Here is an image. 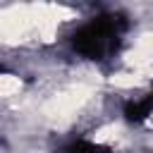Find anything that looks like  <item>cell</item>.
<instances>
[{
	"instance_id": "obj_1",
	"label": "cell",
	"mask_w": 153,
	"mask_h": 153,
	"mask_svg": "<svg viewBox=\"0 0 153 153\" xmlns=\"http://www.w3.org/2000/svg\"><path fill=\"white\" fill-rule=\"evenodd\" d=\"M127 19L122 14H100L86 22L72 36V48L86 60H108L122 45Z\"/></svg>"
},
{
	"instance_id": "obj_2",
	"label": "cell",
	"mask_w": 153,
	"mask_h": 153,
	"mask_svg": "<svg viewBox=\"0 0 153 153\" xmlns=\"http://www.w3.org/2000/svg\"><path fill=\"white\" fill-rule=\"evenodd\" d=\"M148 115H153V88L139 100H129L124 105V117L129 122H143Z\"/></svg>"
},
{
	"instance_id": "obj_3",
	"label": "cell",
	"mask_w": 153,
	"mask_h": 153,
	"mask_svg": "<svg viewBox=\"0 0 153 153\" xmlns=\"http://www.w3.org/2000/svg\"><path fill=\"white\" fill-rule=\"evenodd\" d=\"M55 153H110L105 146H100V143H93V141H84V139H76V141H69V143H65L60 151H55Z\"/></svg>"
}]
</instances>
